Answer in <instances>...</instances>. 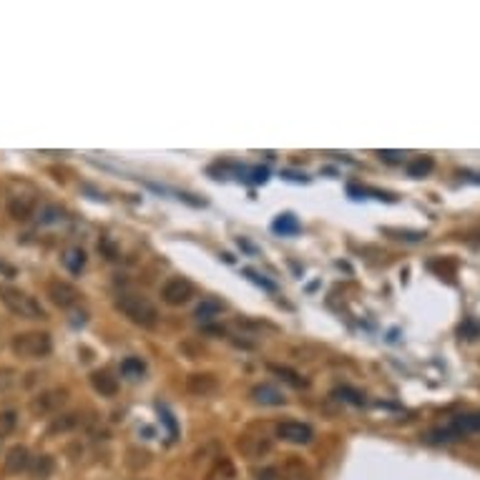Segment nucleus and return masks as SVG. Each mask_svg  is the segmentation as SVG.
<instances>
[{"instance_id":"obj_1","label":"nucleus","mask_w":480,"mask_h":480,"mask_svg":"<svg viewBox=\"0 0 480 480\" xmlns=\"http://www.w3.org/2000/svg\"><path fill=\"white\" fill-rule=\"evenodd\" d=\"M116 309L124 314L126 320L133 322L136 327L144 329H153L159 325V309L153 305L151 299L141 297V294H133V292H124L116 297Z\"/></svg>"},{"instance_id":"obj_2","label":"nucleus","mask_w":480,"mask_h":480,"mask_svg":"<svg viewBox=\"0 0 480 480\" xmlns=\"http://www.w3.org/2000/svg\"><path fill=\"white\" fill-rule=\"evenodd\" d=\"M0 302L15 314V317H23V320H45L43 305L38 302L36 297H30L28 292L18 290V287H10V284H0Z\"/></svg>"},{"instance_id":"obj_3","label":"nucleus","mask_w":480,"mask_h":480,"mask_svg":"<svg viewBox=\"0 0 480 480\" xmlns=\"http://www.w3.org/2000/svg\"><path fill=\"white\" fill-rule=\"evenodd\" d=\"M473 433H480V410L470 415H460L452 422H448L445 428H437L433 433H428V443L440 445V443H450V440H458V437L473 435Z\"/></svg>"},{"instance_id":"obj_4","label":"nucleus","mask_w":480,"mask_h":480,"mask_svg":"<svg viewBox=\"0 0 480 480\" xmlns=\"http://www.w3.org/2000/svg\"><path fill=\"white\" fill-rule=\"evenodd\" d=\"M15 357H23V360H38V357L51 355L53 342L48 332H21V335L13 337L10 342Z\"/></svg>"},{"instance_id":"obj_5","label":"nucleus","mask_w":480,"mask_h":480,"mask_svg":"<svg viewBox=\"0 0 480 480\" xmlns=\"http://www.w3.org/2000/svg\"><path fill=\"white\" fill-rule=\"evenodd\" d=\"M191 297H194V284L186 276H171L161 287V299L168 307H182L186 302H191Z\"/></svg>"},{"instance_id":"obj_6","label":"nucleus","mask_w":480,"mask_h":480,"mask_svg":"<svg viewBox=\"0 0 480 480\" xmlns=\"http://www.w3.org/2000/svg\"><path fill=\"white\" fill-rule=\"evenodd\" d=\"M68 402V390L66 387H53V390H43L41 395H36L30 400V413L41 417V415L58 413L63 405Z\"/></svg>"},{"instance_id":"obj_7","label":"nucleus","mask_w":480,"mask_h":480,"mask_svg":"<svg viewBox=\"0 0 480 480\" xmlns=\"http://www.w3.org/2000/svg\"><path fill=\"white\" fill-rule=\"evenodd\" d=\"M276 437L284 440V443H292V445H309L314 437V430L309 428L307 422L284 420L276 425Z\"/></svg>"},{"instance_id":"obj_8","label":"nucleus","mask_w":480,"mask_h":480,"mask_svg":"<svg viewBox=\"0 0 480 480\" xmlns=\"http://www.w3.org/2000/svg\"><path fill=\"white\" fill-rule=\"evenodd\" d=\"M48 297L56 307L61 309H71V307L78 305L80 292L73 287L71 282H63V279H51L48 282Z\"/></svg>"},{"instance_id":"obj_9","label":"nucleus","mask_w":480,"mask_h":480,"mask_svg":"<svg viewBox=\"0 0 480 480\" xmlns=\"http://www.w3.org/2000/svg\"><path fill=\"white\" fill-rule=\"evenodd\" d=\"M30 452L25 445H13L10 450L6 452V460H3V466H6V473L10 475H21L25 473L30 468Z\"/></svg>"},{"instance_id":"obj_10","label":"nucleus","mask_w":480,"mask_h":480,"mask_svg":"<svg viewBox=\"0 0 480 480\" xmlns=\"http://www.w3.org/2000/svg\"><path fill=\"white\" fill-rule=\"evenodd\" d=\"M186 390L191 395H197V397H206V395L219 390V380L211 372H194V375L186 378Z\"/></svg>"},{"instance_id":"obj_11","label":"nucleus","mask_w":480,"mask_h":480,"mask_svg":"<svg viewBox=\"0 0 480 480\" xmlns=\"http://www.w3.org/2000/svg\"><path fill=\"white\" fill-rule=\"evenodd\" d=\"M276 475H279V480H312V470L307 468L305 460L294 458V455H290V458L284 460Z\"/></svg>"},{"instance_id":"obj_12","label":"nucleus","mask_w":480,"mask_h":480,"mask_svg":"<svg viewBox=\"0 0 480 480\" xmlns=\"http://www.w3.org/2000/svg\"><path fill=\"white\" fill-rule=\"evenodd\" d=\"M237 445H239V450L247 455V458H262V455H267V452L272 450V440H267V437H254V435H241L239 440H237Z\"/></svg>"},{"instance_id":"obj_13","label":"nucleus","mask_w":480,"mask_h":480,"mask_svg":"<svg viewBox=\"0 0 480 480\" xmlns=\"http://www.w3.org/2000/svg\"><path fill=\"white\" fill-rule=\"evenodd\" d=\"M91 385H94V390L101 397H113L118 393V380L109 370H96L91 375Z\"/></svg>"},{"instance_id":"obj_14","label":"nucleus","mask_w":480,"mask_h":480,"mask_svg":"<svg viewBox=\"0 0 480 480\" xmlns=\"http://www.w3.org/2000/svg\"><path fill=\"white\" fill-rule=\"evenodd\" d=\"M8 211L10 217L18 221H28L30 217H36V199L33 197H10L8 201Z\"/></svg>"},{"instance_id":"obj_15","label":"nucleus","mask_w":480,"mask_h":480,"mask_svg":"<svg viewBox=\"0 0 480 480\" xmlns=\"http://www.w3.org/2000/svg\"><path fill=\"white\" fill-rule=\"evenodd\" d=\"M61 262H63V267H66L71 274H80V272L86 270L88 257L80 247H68L66 252H63V257H61Z\"/></svg>"},{"instance_id":"obj_16","label":"nucleus","mask_w":480,"mask_h":480,"mask_svg":"<svg viewBox=\"0 0 480 480\" xmlns=\"http://www.w3.org/2000/svg\"><path fill=\"white\" fill-rule=\"evenodd\" d=\"M252 397H254V402H259V405H284V395L276 390L274 385H257L254 390H252Z\"/></svg>"},{"instance_id":"obj_17","label":"nucleus","mask_w":480,"mask_h":480,"mask_svg":"<svg viewBox=\"0 0 480 480\" xmlns=\"http://www.w3.org/2000/svg\"><path fill=\"white\" fill-rule=\"evenodd\" d=\"M28 470L36 480H48L53 475V470H56V460L51 455H38V458L30 460Z\"/></svg>"},{"instance_id":"obj_18","label":"nucleus","mask_w":480,"mask_h":480,"mask_svg":"<svg viewBox=\"0 0 480 480\" xmlns=\"http://www.w3.org/2000/svg\"><path fill=\"white\" fill-rule=\"evenodd\" d=\"M272 229H274L276 234H282V237H290V234H297L302 226H299L294 214H279V217L272 221Z\"/></svg>"},{"instance_id":"obj_19","label":"nucleus","mask_w":480,"mask_h":480,"mask_svg":"<svg viewBox=\"0 0 480 480\" xmlns=\"http://www.w3.org/2000/svg\"><path fill=\"white\" fill-rule=\"evenodd\" d=\"M121 375L129 380H141L146 375V362L141 357H126L121 362Z\"/></svg>"},{"instance_id":"obj_20","label":"nucleus","mask_w":480,"mask_h":480,"mask_svg":"<svg viewBox=\"0 0 480 480\" xmlns=\"http://www.w3.org/2000/svg\"><path fill=\"white\" fill-rule=\"evenodd\" d=\"M38 221L41 224H61L63 219H66V211L61 209V206H56V204H45V206H41L38 209Z\"/></svg>"},{"instance_id":"obj_21","label":"nucleus","mask_w":480,"mask_h":480,"mask_svg":"<svg viewBox=\"0 0 480 480\" xmlns=\"http://www.w3.org/2000/svg\"><path fill=\"white\" fill-rule=\"evenodd\" d=\"M221 309H224V305H221L219 299H204V302L197 307L194 317H197V320H214V317H217Z\"/></svg>"},{"instance_id":"obj_22","label":"nucleus","mask_w":480,"mask_h":480,"mask_svg":"<svg viewBox=\"0 0 480 480\" xmlns=\"http://www.w3.org/2000/svg\"><path fill=\"white\" fill-rule=\"evenodd\" d=\"M433 166H435V161L430 159V156H417V159H413L408 164V174L410 176H428L430 171H433Z\"/></svg>"},{"instance_id":"obj_23","label":"nucleus","mask_w":480,"mask_h":480,"mask_svg":"<svg viewBox=\"0 0 480 480\" xmlns=\"http://www.w3.org/2000/svg\"><path fill=\"white\" fill-rule=\"evenodd\" d=\"M80 422V415L78 413H68V415H58L56 420L51 422V433H66V430H73L76 425Z\"/></svg>"},{"instance_id":"obj_24","label":"nucleus","mask_w":480,"mask_h":480,"mask_svg":"<svg viewBox=\"0 0 480 480\" xmlns=\"http://www.w3.org/2000/svg\"><path fill=\"white\" fill-rule=\"evenodd\" d=\"M21 380V372L13 370V367H0V395L10 393Z\"/></svg>"},{"instance_id":"obj_25","label":"nucleus","mask_w":480,"mask_h":480,"mask_svg":"<svg viewBox=\"0 0 480 480\" xmlns=\"http://www.w3.org/2000/svg\"><path fill=\"white\" fill-rule=\"evenodd\" d=\"M270 370L274 372V375H279V378L284 380V382H290V385L294 387H307V380H302L294 370H290V367H279V364H270Z\"/></svg>"},{"instance_id":"obj_26","label":"nucleus","mask_w":480,"mask_h":480,"mask_svg":"<svg viewBox=\"0 0 480 480\" xmlns=\"http://www.w3.org/2000/svg\"><path fill=\"white\" fill-rule=\"evenodd\" d=\"M15 425H18V415H15L13 410H3V413H0V440L13 433Z\"/></svg>"},{"instance_id":"obj_27","label":"nucleus","mask_w":480,"mask_h":480,"mask_svg":"<svg viewBox=\"0 0 480 480\" xmlns=\"http://www.w3.org/2000/svg\"><path fill=\"white\" fill-rule=\"evenodd\" d=\"M335 395L340 397V400L352 402V405H364V395L352 390V387H340V390H335Z\"/></svg>"},{"instance_id":"obj_28","label":"nucleus","mask_w":480,"mask_h":480,"mask_svg":"<svg viewBox=\"0 0 480 480\" xmlns=\"http://www.w3.org/2000/svg\"><path fill=\"white\" fill-rule=\"evenodd\" d=\"M156 408H159V413H161V420H164V425H166L168 428V435H171V440H176V435H179V428H176V420H174V415L168 413L166 408H164V405H156Z\"/></svg>"},{"instance_id":"obj_29","label":"nucleus","mask_w":480,"mask_h":480,"mask_svg":"<svg viewBox=\"0 0 480 480\" xmlns=\"http://www.w3.org/2000/svg\"><path fill=\"white\" fill-rule=\"evenodd\" d=\"M387 234H397L395 239H408V241H420V239H425L428 234L425 232H400V229H385Z\"/></svg>"},{"instance_id":"obj_30","label":"nucleus","mask_w":480,"mask_h":480,"mask_svg":"<svg viewBox=\"0 0 480 480\" xmlns=\"http://www.w3.org/2000/svg\"><path fill=\"white\" fill-rule=\"evenodd\" d=\"M244 274L249 276V279H252V282L254 284H259V287H264V290H270V292H274L276 290V284L274 282H270V279H264L262 274H257L254 270H244Z\"/></svg>"},{"instance_id":"obj_31","label":"nucleus","mask_w":480,"mask_h":480,"mask_svg":"<svg viewBox=\"0 0 480 480\" xmlns=\"http://www.w3.org/2000/svg\"><path fill=\"white\" fill-rule=\"evenodd\" d=\"M380 159L390 161V164H402V161H405V153L402 151H380Z\"/></svg>"},{"instance_id":"obj_32","label":"nucleus","mask_w":480,"mask_h":480,"mask_svg":"<svg viewBox=\"0 0 480 480\" xmlns=\"http://www.w3.org/2000/svg\"><path fill=\"white\" fill-rule=\"evenodd\" d=\"M98 249H103V252L109 254V259H118L116 249H113V244H111V241H103V244H98Z\"/></svg>"},{"instance_id":"obj_33","label":"nucleus","mask_w":480,"mask_h":480,"mask_svg":"<svg viewBox=\"0 0 480 480\" xmlns=\"http://www.w3.org/2000/svg\"><path fill=\"white\" fill-rule=\"evenodd\" d=\"M460 335H470V340H473L478 335V327L475 325H466V327H460Z\"/></svg>"},{"instance_id":"obj_34","label":"nucleus","mask_w":480,"mask_h":480,"mask_svg":"<svg viewBox=\"0 0 480 480\" xmlns=\"http://www.w3.org/2000/svg\"><path fill=\"white\" fill-rule=\"evenodd\" d=\"M276 470H262V473H257V480H274Z\"/></svg>"},{"instance_id":"obj_35","label":"nucleus","mask_w":480,"mask_h":480,"mask_svg":"<svg viewBox=\"0 0 480 480\" xmlns=\"http://www.w3.org/2000/svg\"><path fill=\"white\" fill-rule=\"evenodd\" d=\"M0 272H6V274H10V276L15 274V270H13V267H6V264H0Z\"/></svg>"},{"instance_id":"obj_36","label":"nucleus","mask_w":480,"mask_h":480,"mask_svg":"<svg viewBox=\"0 0 480 480\" xmlns=\"http://www.w3.org/2000/svg\"><path fill=\"white\" fill-rule=\"evenodd\" d=\"M0 448H3V440H0Z\"/></svg>"}]
</instances>
